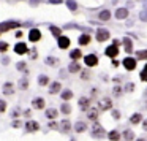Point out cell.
Segmentation results:
<instances>
[{"mask_svg":"<svg viewBox=\"0 0 147 141\" xmlns=\"http://www.w3.org/2000/svg\"><path fill=\"white\" fill-rule=\"evenodd\" d=\"M105 135H106L105 128H103L98 122H95V124H93V127H92V136L93 138H103Z\"/></svg>","mask_w":147,"mask_h":141,"instance_id":"obj_1","label":"cell"},{"mask_svg":"<svg viewBox=\"0 0 147 141\" xmlns=\"http://www.w3.org/2000/svg\"><path fill=\"white\" fill-rule=\"evenodd\" d=\"M21 22H16V21H8V22H2L0 24V32H8L11 29H16L19 27Z\"/></svg>","mask_w":147,"mask_h":141,"instance_id":"obj_2","label":"cell"},{"mask_svg":"<svg viewBox=\"0 0 147 141\" xmlns=\"http://www.w3.org/2000/svg\"><path fill=\"white\" fill-rule=\"evenodd\" d=\"M112 108V100L111 98H101L98 103V109L100 111H108Z\"/></svg>","mask_w":147,"mask_h":141,"instance_id":"obj_3","label":"cell"},{"mask_svg":"<svg viewBox=\"0 0 147 141\" xmlns=\"http://www.w3.org/2000/svg\"><path fill=\"white\" fill-rule=\"evenodd\" d=\"M96 41H106V40L109 38V30H106V29H98L96 30Z\"/></svg>","mask_w":147,"mask_h":141,"instance_id":"obj_4","label":"cell"},{"mask_svg":"<svg viewBox=\"0 0 147 141\" xmlns=\"http://www.w3.org/2000/svg\"><path fill=\"white\" fill-rule=\"evenodd\" d=\"M84 62H86L87 67H95L96 64H98V57H96L95 54H89L84 57Z\"/></svg>","mask_w":147,"mask_h":141,"instance_id":"obj_5","label":"cell"},{"mask_svg":"<svg viewBox=\"0 0 147 141\" xmlns=\"http://www.w3.org/2000/svg\"><path fill=\"white\" fill-rule=\"evenodd\" d=\"M106 56H108V57H111V59H114L115 56L119 54V48H117V45H114V43H112L111 46H108V48H106Z\"/></svg>","mask_w":147,"mask_h":141,"instance_id":"obj_6","label":"cell"},{"mask_svg":"<svg viewBox=\"0 0 147 141\" xmlns=\"http://www.w3.org/2000/svg\"><path fill=\"white\" fill-rule=\"evenodd\" d=\"M14 52H16V54H19V56L27 54V52H29V49H27V45H26V43H18V45L14 46Z\"/></svg>","mask_w":147,"mask_h":141,"instance_id":"obj_7","label":"cell"},{"mask_svg":"<svg viewBox=\"0 0 147 141\" xmlns=\"http://www.w3.org/2000/svg\"><path fill=\"white\" fill-rule=\"evenodd\" d=\"M40 38H41V32H40L38 29H32L29 32V40H30V41L35 43V41H38Z\"/></svg>","mask_w":147,"mask_h":141,"instance_id":"obj_8","label":"cell"},{"mask_svg":"<svg viewBox=\"0 0 147 141\" xmlns=\"http://www.w3.org/2000/svg\"><path fill=\"white\" fill-rule=\"evenodd\" d=\"M123 67L127 68V70H134V68H136V60H134L133 57H127L123 60Z\"/></svg>","mask_w":147,"mask_h":141,"instance_id":"obj_9","label":"cell"},{"mask_svg":"<svg viewBox=\"0 0 147 141\" xmlns=\"http://www.w3.org/2000/svg\"><path fill=\"white\" fill-rule=\"evenodd\" d=\"M26 130L27 132H36V130H40V124L35 121H27L26 122Z\"/></svg>","mask_w":147,"mask_h":141,"instance_id":"obj_10","label":"cell"},{"mask_svg":"<svg viewBox=\"0 0 147 141\" xmlns=\"http://www.w3.org/2000/svg\"><path fill=\"white\" fill-rule=\"evenodd\" d=\"M70 46V38L68 37H59V48L60 49H67Z\"/></svg>","mask_w":147,"mask_h":141,"instance_id":"obj_11","label":"cell"},{"mask_svg":"<svg viewBox=\"0 0 147 141\" xmlns=\"http://www.w3.org/2000/svg\"><path fill=\"white\" fill-rule=\"evenodd\" d=\"M90 106V98H87V97H82V98L79 100V108L81 111H87Z\"/></svg>","mask_w":147,"mask_h":141,"instance_id":"obj_12","label":"cell"},{"mask_svg":"<svg viewBox=\"0 0 147 141\" xmlns=\"http://www.w3.org/2000/svg\"><path fill=\"white\" fill-rule=\"evenodd\" d=\"M59 128H60L62 133H68V132H70V128H71L70 121H62V122H60V125H59Z\"/></svg>","mask_w":147,"mask_h":141,"instance_id":"obj_13","label":"cell"},{"mask_svg":"<svg viewBox=\"0 0 147 141\" xmlns=\"http://www.w3.org/2000/svg\"><path fill=\"white\" fill-rule=\"evenodd\" d=\"M123 48H125L127 52H133V43H131V40L128 38V37L123 38Z\"/></svg>","mask_w":147,"mask_h":141,"instance_id":"obj_14","label":"cell"},{"mask_svg":"<svg viewBox=\"0 0 147 141\" xmlns=\"http://www.w3.org/2000/svg\"><path fill=\"white\" fill-rule=\"evenodd\" d=\"M13 92H14L13 83H7V84H3V94H5V95H13Z\"/></svg>","mask_w":147,"mask_h":141,"instance_id":"obj_15","label":"cell"},{"mask_svg":"<svg viewBox=\"0 0 147 141\" xmlns=\"http://www.w3.org/2000/svg\"><path fill=\"white\" fill-rule=\"evenodd\" d=\"M127 16H128V10H125V8H119V10L115 11V18H117V19H125Z\"/></svg>","mask_w":147,"mask_h":141,"instance_id":"obj_16","label":"cell"},{"mask_svg":"<svg viewBox=\"0 0 147 141\" xmlns=\"http://www.w3.org/2000/svg\"><path fill=\"white\" fill-rule=\"evenodd\" d=\"M60 89H62V84L60 83H52L51 84V87H49V94H57V92H60Z\"/></svg>","mask_w":147,"mask_h":141,"instance_id":"obj_17","label":"cell"},{"mask_svg":"<svg viewBox=\"0 0 147 141\" xmlns=\"http://www.w3.org/2000/svg\"><path fill=\"white\" fill-rule=\"evenodd\" d=\"M74 130L78 132V133H82V132H86L87 130V124H84V122H76L74 124Z\"/></svg>","mask_w":147,"mask_h":141,"instance_id":"obj_18","label":"cell"},{"mask_svg":"<svg viewBox=\"0 0 147 141\" xmlns=\"http://www.w3.org/2000/svg\"><path fill=\"white\" fill-rule=\"evenodd\" d=\"M33 108H36V109H43L45 108V100L43 98H33Z\"/></svg>","mask_w":147,"mask_h":141,"instance_id":"obj_19","label":"cell"},{"mask_svg":"<svg viewBox=\"0 0 147 141\" xmlns=\"http://www.w3.org/2000/svg\"><path fill=\"white\" fill-rule=\"evenodd\" d=\"M141 121H142V116H141L139 113H136V114H133L130 117V124H133V125H138Z\"/></svg>","mask_w":147,"mask_h":141,"instance_id":"obj_20","label":"cell"},{"mask_svg":"<svg viewBox=\"0 0 147 141\" xmlns=\"http://www.w3.org/2000/svg\"><path fill=\"white\" fill-rule=\"evenodd\" d=\"M78 41H79V45H81V46L89 45V43H90V35L84 33V35H81V37H79V40H78Z\"/></svg>","mask_w":147,"mask_h":141,"instance_id":"obj_21","label":"cell"},{"mask_svg":"<svg viewBox=\"0 0 147 141\" xmlns=\"http://www.w3.org/2000/svg\"><path fill=\"white\" fill-rule=\"evenodd\" d=\"M68 71H70V73H78V71H81V65L78 64L76 60H74L73 64H70V67H68Z\"/></svg>","mask_w":147,"mask_h":141,"instance_id":"obj_22","label":"cell"},{"mask_svg":"<svg viewBox=\"0 0 147 141\" xmlns=\"http://www.w3.org/2000/svg\"><path fill=\"white\" fill-rule=\"evenodd\" d=\"M108 138H109L111 141H119V140H120V133H119L117 130H111V132L108 133Z\"/></svg>","mask_w":147,"mask_h":141,"instance_id":"obj_23","label":"cell"},{"mask_svg":"<svg viewBox=\"0 0 147 141\" xmlns=\"http://www.w3.org/2000/svg\"><path fill=\"white\" fill-rule=\"evenodd\" d=\"M81 49H73V51L70 52V57L73 59V60H78V59H81Z\"/></svg>","mask_w":147,"mask_h":141,"instance_id":"obj_24","label":"cell"},{"mask_svg":"<svg viewBox=\"0 0 147 141\" xmlns=\"http://www.w3.org/2000/svg\"><path fill=\"white\" fill-rule=\"evenodd\" d=\"M136 59L138 60H147V49L146 51H138L136 52Z\"/></svg>","mask_w":147,"mask_h":141,"instance_id":"obj_25","label":"cell"},{"mask_svg":"<svg viewBox=\"0 0 147 141\" xmlns=\"http://www.w3.org/2000/svg\"><path fill=\"white\" fill-rule=\"evenodd\" d=\"M89 119L90 121H96V117H98V109H89Z\"/></svg>","mask_w":147,"mask_h":141,"instance_id":"obj_26","label":"cell"},{"mask_svg":"<svg viewBox=\"0 0 147 141\" xmlns=\"http://www.w3.org/2000/svg\"><path fill=\"white\" fill-rule=\"evenodd\" d=\"M123 138H125L127 141H131V140L134 138V133H133L131 130H128V128H127V130L123 132Z\"/></svg>","mask_w":147,"mask_h":141,"instance_id":"obj_27","label":"cell"},{"mask_svg":"<svg viewBox=\"0 0 147 141\" xmlns=\"http://www.w3.org/2000/svg\"><path fill=\"white\" fill-rule=\"evenodd\" d=\"M62 98H63L65 102H67V100H71L73 98V92H71V90H63V92H62Z\"/></svg>","mask_w":147,"mask_h":141,"instance_id":"obj_28","label":"cell"},{"mask_svg":"<svg viewBox=\"0 0 147 141\" xmlns=\"http://www.w3.org/2000/svg\"><path fill=\"white\" fill-rule=\"evenodd\" d=\"M109 18H111V13H109L108 10H105V11L100 13V19L101 21H109Z\"/></svg>","mask_w":147,"mask_h":141,"instance_id":"obj_29","label":"cell"},{"mask_svg":"<svg viewBox=\"0 0 147 141\" xmlns=\"http://www.w3.org/2000/svg\"><path fill=\"white\" fill-rule=\"evenodd\" d=\"M60 113H63V114H70V113H71V106L67 105V103H63V105L60 106Z\"/></svg>","mask_w":147,"mask_h":141,"instance_id":"obj_30","label":"cell"},{"mask_svg":"<svg viewBox=\"0 0 147 141\" xmlns=\"http://www.w3.org/2000/svg\"><path fill=\"white\" fill-rule=\"evenodd\" d=\"M46 116H48L49 119H55V117H57V111H55L54 108H51V109L46 111Z\"/></svg>","mask_w":147,"mask_h":141,"instance_id":"obj_31","label":"cell"},{"mask_svg":"<svg viewBox=\"0 0 147 141\" xmlns=\"http://www.w3.org/2000/svg\"><path fill=\"white\" fill-rule=\"evenodd\" d=\"M48 83H49V78L48 76H43V75H41V76H38V84H40V86H46Z\"/></svg>","mask_w":147,"mask_h":141,"instance_id":"obj_32","label":"cell"},{"mask_svg":"<svg viewBox=\"0 0 147 141\" xmlns=\"http://www.w3.org/2000/svg\"><path fill=\"white\" fill-rule=\"evenodd\" d=\"M67 7L70 8L71 11H76V8H78V3L74 2V0H68V2H67Z\"/></svg>","mask_w":147,"mask_h":141,"instance_id":"obj_33","label":"cell"},{"mask_svg":"<svg viewBox=\"0 0 147 141\" xmlns=\"http://www.w3.org/2000/svg\"><path fill=\"white\" fill-rule=\"evenodd\" d=\"M49 29H51V32H52V35H54V37H60L62 30L59 29V27H55V26H51Z\"/></svg>","mask_w":147,"mask_h":141,"instance_id":"obj_34","label":"cell"},{"mask_svg":"<svg viewBox=\"0 0 147 141\" xmlns=\"http://www.w3.org/2000/svg\"><path fill=\"white\" fill-rule=\"evenodd\" d=\"M27 87H29V83H27V79H26V78H24V79H21V81H19V89H21V90H26Z\"/></svg>","mask_w":147,"mask_h":141,"instance_id":"obj_35","label":"cell"},{"mask_svg":"<svg viewBox=\"0 0 147 141\" xmlns=\"http://www.w3.org/2000/svg\"><path fill=\"white\" fill-rule=\"evenodd\" d=\"M46 64H48V65H57V64H59V59L48 57V59H46Z\"/></svg>","mask_w":147,"mask_h":141,"instance_id":"obj_36","label":"cell"},{"mask_svg":"<svg viewBox=\"0 0 147 141\" xmlns=\"http://www.w3.org/2000/svg\"><path fill=\"white\" fill-rule=\"evenodd\" d=\"M8 49V43L7 41H0V52H5Z\"/></svg>","mask_w":147,"mask_h":141,"instance_id":"obj_37","label":"cell"},{"mask_svg":"<svg viewBox=\"0 0 147 141\" xmlns=\"http://www.w3.org/2000/svg\"><path fill=\"white\" fill-rule=\"evenodd\" d=\"M81 73H82V75H81L82 79H89V78H90V71L89 70H84V71H81Z\"/></svg>","mask_w":147,"mask_h":141,"instance_id":"obj_38","label":"cell"},{"mask_svg":"<svg viewBox=\"0 0 147 141\" xmlns=\"http://www.w3.org/2000/svg\"><path fill=\"white\" fill-rule=\"evenodd\" d=\"M5 109H7V102L0 100V113H5Z\"/></svg>","mask_w":147,"mask_h":141,"instance_id":"obj_39","label":"cell"},{"mask_svg":"<svg viewBox=\"0 0 147 141\" xmlns=\"http://www.w3.org/2000/svg\"><path fill=\"white\" fill-rule=\"evenodd\" d=\"M139 19H141V21H144V22H147V11H141Z\"/></svg>","mask_w":147,"mask_h":141,"instance_id":"obj_40","label":"cell"},{"mask_svg":"<svg viewBox=\"0 0 147 141\" xmlns=\"http://www.w3.org/2000/svg\"><path fill=\"white\" fill-rule=\"evenodd\" d=\"M120 94H122V87H120V86H115V87H114V95L119 97Z\"/></svg>","mask_w":147,"mask_h":141,"instance_id":"obj_41","label":"cell"},{"mask_svg":"<svg viewBox=\"0 0 147 141\" xmlns=\"http://www.w3.org/2000/svg\"><path fill=\"white\" fill-rule=\"evenodd\" d=\"M16 68H18V70H26V62H19Z\"/></svg>","mask_w":147,"mask_h":141,"instance_id":"obj_42","label":"cell"},{"mask_svg":"<svg viewBox=\"0 0 147 141\" xmlns=\"http://www.w3.org/2000/svg\"><path fill=\"white\" fill-rule=\"evenodd\" d=\"M141 79H142V81H147V71H146V70L141 71Z\"/></svg>","mask_w":147,"mask_h":141,"instance_id":"obj_43","label":"cell"},{"mask_svg":"<svg viewBox=\"0 0 147 141\" xmlns=\"http://www.w3.org/2000/svg\"><path fill=\"white\" fill-rule=\"evenodd\" d=\"M49 128H59V125H57V122H49Z\"/></svg>","mask_w":147,"mask_h":141,"instance_id":"obj_44","label":"cell"},{"mask_svg":"<svg viewBox=\"0 0 147 141\" xmlns=\"http://www.w3.org/2000/svg\"><path fill=\"white\" fill-rule=\"evenodd\" d=\"M133 89H134V84H133V83L127 84V90H128V92H131V90H133Z\"/></svg>","mask_w":147,"mask_h":141,"instance_id":"obj_45","label":"cell"},{"mask_svg":"<svg viewBox=\"0 0 147 141\" xmlns=\"http://www.w3.org/2000/svg\"><path fill=\"white\" fill-rule=\"evenodd\" d=\"M112 116H114V119H120V113H119V111H115V109L112 111Z\"/></svg>","mask_w":147,"mask_h":141,"instance_id":"obj_46","label":"cell"},{"mask_svg":"<svg viewBox=\"0 0 147 141\" xmlns=\"http://www.w3.org/2000/svg\"><path fill=\"white\" fill-rule=\"evenodd\" d=\"M2 64H3V65H8V64H10V59H8V57H3V59H2Z\"/></svg>","mask_w":147,"mask_h":141,"instance_id":"obj_47","label":"cell"},{"mask_svg":"<svg viewBox=\"0 0 147 141\" xmlns=\"http://www.w3.org/2000/svg\"><path fill=\"white\" fill-rule=\"evenodd\" d=\"M13 127H14V128H19V127H21V122H19V121H14V122H13Z\"/></svg>","mask_w":147,"mask_h":141,"instance_id":"obj_48","label":"cell"},{"mask_svg":"<svg viewBox=\"0 0 147 141\" xmlns=\"http://www.w3.org/2000/svg\"><path fill=\"white\" fill-rule=\"evenodd\" d=\"M30 57H32V59H36V51H35V49H32V52H30Z\"/></svg>","mask_w":147,"mask_h":141,"instance_id":"obj_49","label":"cell"},{"mask_svg":"<svg viewBox=\"0 0 147 141\" xmlns=\"http://www.w3.org/2000/svg\"><path fill=\"white\" fill-rule=\"evenodd\" d=\"M22 35H24V33L21 32V30H18V32H16V35H14V37H16V38H21V37H22Z\"/></svg>","mask_w":147,"mask_h":141,"instance_id":"obj_50","label":"cell"},{"mask_svg":"<svg viewBox=\"0 0 147 141\" xmlns=\"http://www.w3.org/2000/svg\"><path fill=\"white\" fill-rule=\"evenodd\" d=\"M19 116V109H14V113H13V117H18Z\"/></svg>","mask_w":147,"mask_h":141,"instance_id":"obj_51","label":"cell"},{"mask_svg":"<svg viewBox=\"0 0 147 141\" xmlns=\"http://www.w3.org/2000/svg\"><path fill=\"white\" fill-rule=\"evenodd\" d=\"M49 2H51V3H62V0H49Z\"/></svg>","mask_w":147,"mask_h":141,"instance_id":"obj_52","label":"cell"},{"mask_svg":"<svg viewBox=\"0 0 147 141\" xmlns=\"http://www.w3.org/2000/svg\"><path fill=\"white\" fill-rule=\"evenodd\" d=\"M24 114H26V116H27V117H30V114H32V111H30V109H27V111H26V113H24Z\"/></svg>","mask_w":147,"mask_h":141,"instance_id":"obj_53","label":"cell"},{"mask_svg":"<svg viewBox=\"0 0 147 141\" xmlns=\"http://www.w3.org/2000/svg\"><path fill=\"white\" fill-rule=\"evenodd\" d=\"M142 128H144V130H147V119L144 121V124H142Z\"/></svg>","mask_w":147,"mask_h":141,"instance_id":"obj_54","label":"cell"},{"mask_svg":"<svg viewBox=\"0 0 147 141\" xmlns=\"http://www.w3.org/2000/svg\"><path fill=\"white\" fill-rule=\"evenodd\" d=\"M136 141H146V140H142V138H139V140H136Z\"/></svg>","mask_w":147,"mask_h":141,"instance_id":"obj_55","label":"cell"},{"mask_svg":"<svg viewBox=\"0 0 147 141\" xmlns=\"http://www.w3.org/2000/svg\"><path fill=\"white\" fill-rule=\"evenodd\" d=\"M144 70H146V71H147V64H146V67H144Z\"/></svg>","mask_w":147,"mask_h":141,"instance_id":"obj_56","label":"cell"}]
</instances>
